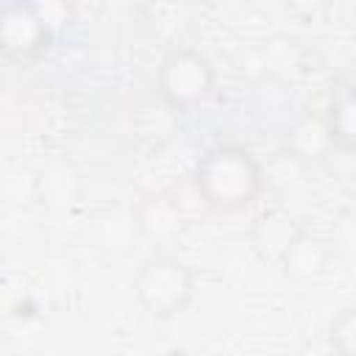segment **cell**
Masks as SVG:
<instances>
[{"label": "cell", "instance_id": "9a60e30c", "mask_svg": "<svg viewBox=\"0 0 356 356\" xmlns=\"http://www.w3.org/2000/svg\"><path fill=\"white\" fill-rule=\"evenodd\" d=\"M286 3H289L292 8H303V11H314V8H317V6L323 3V0H286Z\"/></svg>", "mask_w": 356, "mask_h": 356}, {"label": "cell", "instance_id": "9c48e42d", "mask_svg": "<svg viewBox=\"0 0 356 356\" xmlns=\"http://www.w3.org/2000/svg\"><path fill=\"white\" fill-rule=\"evenodd\" d=\"M303 228L298 225V220L281 209H273V211H264L256 225H253V248L256 253L264 259V261H281V256L286 253V248L295 242V236L300 234Z\"/></svg>", "mask_w": 356, "mask_h": 356}, {"label": "cell", "instance_id": "7a4b0ae2", "mask_svg": "<svg viewBox=\"0 0 356 356\" xmlns=\"http://www.w3.org/2000/svg\"><path fill=\"white\" fill-rule=\"evenodd\" d=\"M134 295L150 317L170 320L189 306L195 295V278L184 261L172 256H156L139 267L134 278Z\"/></svg>", "mask_w": 356, "mask_h": 356}, {"label": "cell", "instance_id": "4fadbf2b", "mask_svg": "<svg viewBox=\"0 0 356 356\" xmlns=\"http://www.w3.org/2000/svg\"><path fill=\"white\" fill-rule=\"evenodd\" d=\"M328 345L342 356H356V303L337 314L328 328Z\"/></svg>", "mask_w": 356, "mask_h": 356}, {"label": "cell", "instance_id": "5b68a950", "mask_svg": "<svg viewBox=\"0 0 356 356\" xmlns=\"http://www.w3.org/2000/svg\"><path fill=\"white\" fill-rule=\"evenodd\" d=\"M334 147H337V139H334L328 114H312L309 111V114L298 117L289 125L286 139H284V153H289L292 159H298L306 167L325 161L334 153Z\"/></svg>", "mask_w": 356, "mask_h": 356}, {"label": "cell", "instance_id": "30bf717a", "mask_svg": "<svg viewBox=\"0 0 356 356\" xmlns=\"http://www.w3.org/2000/svg\"><path fill=\"white\" fill-rule=\"evenodd\" d=\"M136 234H139V225H136V214L134 211L131 214L111 211L97 222V245H100L103 253H111V256L125 253Z\"/></svg>", "mask_w": 356, "mask_h": 356}, {"label": "cell", "instance_id": "2e32d148", "mask_svg": "<svg viewBox=\"0 0 356 356\" xmlns=\"http://www.w3.org/2000/svg\"><path fill=\"white\" fill-rule=\"evenodd\" d=\"M186 3H192V6H209V3H214V0H186Z\"/></svg>", "mask_w": 356, "mask_h": 356}, {"label": "cell", "instance_id": "3957f363", "mask_svg": "<svg viewBox=\"0 0 356 356\" xmlns=\"http://www.w3.org/2000/svg\"><path fill=\"white\" fill-rule=\"evenodd\" d=\"M214 89V67L195 47H175L159 67V92L172 111H192L209 100Z\"/></svg>", "mask_w": 356, "mask_h": 356}, {"label": "cell", "instance_id": "5bb4252c", "mask_svg": "<svg viewBox=\"0 0 356 356\" xmlns=\"http://www.w3.org/2000/svg\"><path fill=\"white\" fill-rule=\"evenodd\" d=\"M33 6H36V11H39V17L44 19L47 31L53 33V39H56V36L70 25V19H72V8H70L67 0H33Z\"/></svg>", "mask_w": 356, "mask_h": 356}, {"label": "cell", "instance_id": "6da1fadb", "mask_svg": "<svg viewBox=\"0 0 356 356\" xmlns=\"http://www.w3.org/2000/svg\"><path fill=\"white\" fill-rule=\"evenodd\" d=\"M192 181L209 209L231 214L248 209L261 195L267 178L250 150L239 145H214L197 159Z\"/></svg>", "mask_w": 356, "mask_h": 356}, {"label": "cell", "instance_id": "7c38bea8", "mask_svg": "<svg viewBox=\"0 0 356 356\" xmlns=\"http://www.w3.org/2000/svg\"><path fill=\"white\" fill-rule=\"evenodd\" d=\"M0 195L8 206L39 203V172L28 167H6L0 178Z\"/></svg>", "mask_w": 356, "mask_h": 356}, {"label": "cell", "instance_id": "ba28073f", "mask_svg": "<svg viewBox=\"0 0 356 356\" xmlns=\"http://www.w3.org/2000/svg\"><path fill=\"white\" fill-rule=\"evenodd\" d=\"M39 172V206L50 211H67L81 197V172L67 159H50Z\"/></svg>", "mask_w": 356, "mask_h": 356}, {"label": "cell", "instance_id": "277c9868", "mask_svg": "<svg viewBox=\"0 0 356 356\" xmlns=\"http://www.w3.org/2000/svg\"><path fill=\"white\" fill-rule=\"evenodd\" d=\"M53 42L44 19L39 17L33 0H8L0 17V44L8 58L28 61L39 56Z\"/></svg>", "mask_w": 356, "mask_h": 356}, {"label": "cell", "instance_id": "8fae6325", "mask_svg": "<svg viewBox=\"0 0 356 356\" xmlns=\"http://www.w3.org/2000/svg\"><path fill=\"white\" fill-rule=\"evenodd\" d=\"M325 114H328L337 147L356 153V89H345L339 97H334Z\"/></svg>", "mask_w": 356, "mask_h": 356}, {"label": "cell", "instance_id": "8992f818", "mask_svg": "<svg viewBox=\"0 0 356 356\" xmlns=\"http://www.w3.org/2000/svg\"><path fill=\"white\" fill-rule=\"evenodd\" d=\"M134 214H136L139 236L150 239L153 245H172L186 231V214H184L181 203L172 195H164V192L147 195L136 206Z\"/></svg>", "mask_w": 356, "mask_h": 356}, {"label": "cell", "instance_id": "52a82bcc", "mask_svg": "<svg viewBox=\"0 0 356 356\" xmlns=\"http://www.w3.org/2000/svg\"><path fill=\"white\" fill-rule=\"evenodd\" d=\"M328 264H331V245L309 231H300L278 261L281 273L298 284L320 281L328 273Z\"/></svg>", "mask_w": 356, "mask_h": 356}]
</instances>
